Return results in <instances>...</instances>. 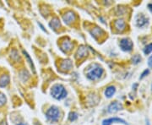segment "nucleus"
Wrapping results in <instances>:
<instances>
[{
	"label": "nucleus",
	"mask_w": 152,
	"mask_h": 125,
	"mask_svg": "<svg viewBox=\"0 0 152 125\" xmlns=\"http://www.w3.org/2000/svg\"><path fill=\"white\" fill-rule=\"evenodd\" d=\"M103 72V69L101 66L97 65V64H94L87 71V78L91 80H96L99 78H101Z\"/></svg>",
	"instance_id": "obj_1"
},
{
	"label": "nucleus",
	"mask_w": 152,
	"mask_h": 125,
	"mask_svg": "<svg viewBox=\"0 0 152 125\" xmlns=\"http://www.w3.org/2000/svg\"><path fill=\"white\" fill-rule=\"evenodd\" d=\"M51 95L57 100H61L66 97L67 96V91L65 88L62 85H55L53 86L51 90Z\"/></svg>",
	"instance_id": "obj_2"
},
{
	"label": "nucleus",
	"mask_w": 152,
	"mask_h": 125,
	"mask_svg": "<svg viewBox=\"0 0 152 125\" xmlns=\"http://www.w3.org/2000/svg\"><path fill=\"white\" fill-rule=\"evenodd\" d=\"M47 118L48 119L52 121V122H56L58 121L60 117V112L58 107H52L48 110L47 112Z\"/></svg>",
	"instance_id": "obj_3"
},
{
	"label": "nucleus",
	"mask_w": 152,
	"mask_h": 125,
	"mask_svg": "<svg viewBox=\"0 0 152 125\" xmlns=\"http://www.w3.org/2000/svg\"><path fill=\"white\" fill-rule=\"evenodd\" d=\"M119 45L121 49L124 52H131L133 49V47H134L133 42L129 38L122 39L120 41Z\"/></svg>",
	"instance_id": "obj_4"
},
{
	"label": "nucleus",
	"mask_w": 152,
	"mask_h": 125,
	"mask_svg": "<svg viewBox=\"0 0 152 125\" xmlns=\"http://www.w3.org/2000/svg\"><path fill=\"white\" fill-rule=\"evenodd\" d=\"M147 24H148V18H146L143 14H140L136 17V26L138 27H144Z\"/></svg>",
	"instance_id": "obj_5"
},
{
	"label": "nucleus",
	"mask_w": 152,
	"mask_h": 125,
	"mask_svg": "<svg viewBox=\"0 0 152 125\" xmlns=\"http://www.w3.org/2000/svg\"><path fill=\"white\" fill-rule=\"evenodd\" d=\"M63 19H64V21L65 24L69 25L72 22L75 20V15L73 11H68L67 13H65V15H64Z\"/></svg>",
	"instance_id": "obj_6"
},
{
	"label": "nucleus",
	"mask_w": 152,
	"mask_h": 125,
	"mask_svg": "<svg viewBox=\"0 0 152 125\" xmlns=\"http://www.w3.org/2000/svg\"><path fill=\"white\" fill-rule=\"evenodd\" d=\"M114 123H119V124H123L124 125H129L128 123H126L124 120L122 118H111L105 119L102 122V125H111Z\"/></svg>",
	"instance_id": "obj_7"
},
{
	"label": "nucleus",
	"mask_w": 152,
	"mask_h": 125,
	"mask_svg": "<svg viewBox=\"0 0 152 125\" xmlns=\"http://www.w3.org/2000/svg\"><path fill=\"white\" fill-rule=\"evenodd\" d=\"M122 109H123L122 104L118 102H114L108 107V112L111 113H113L118 112V111L122 110Z\"/></svg>",
	"instance_id": "obj_8"
},
{
	"label": "nucleus",
	"mask_w": 152,
	"mask_h": 125,
	"mask_svg": "<svg viewBox=\"0 0 152 125\" xmlns=\"http://www.w3.org/2000/svg\"><path fill=\"white\" fill-rule=\"evenodd\" d=\"M73 48H74V44L72 43V42L69 40H65L64 42H63V43L61 45V49L65 53L70 52Z\"/></svg>",
	"instance_id": "obj_9"
},
{
	"label": "nucleus",
	"mask_w": 152,
	"mask_h": 125,
	"mask_svg": "<svg viewBox=\"0 0 152 125\" xmlns=\"http://www.w3.org/2000/svg\"><path fill=\"white\" fill-rule=\"evenodd\" d=\"M114 26L116 28V30H118V31H124L126 27V23H125L124 20H123V19L117 20L114 22Z\"/></svg>",
	"instance_id": "obj_10"
},
{
	"label": "nucleus",
	"mask_w": 152,
	"mask_h": 125,
	"mask_svg": "<svg viewBox=\"0 0 152 125\" xmlns=\"http://www.w3.org/2000/svg\"><path fill=\"white\" fill-rule=\"evenodd\" d=\"M87 55H88V50H87L86 48L84 47V46H80L78 49V51H77V53H76L77 58L81 59L83 58L86 57Z\"/></svg>",
	"instance_id": "obj_11"
},
{
	"label": "nucleus",
	"mask_w": 152,
	"mask_h": 125,
	"mask_svg": "<svg viewBox=\"0 0 152 125\" xmlns=\"http://www.w3.org/2000/svg\"><path fill=\"white\" fill-rule=\"evenodd\" d=\"M72 62H71L69 59H67L64 60L62 64H61V65H60V68H61V69L62 70H64V71H69L71 69H72Z\"/></svg>",
	"instance_id": "obj_12"
},
{
	"label": "nucleus",
	"mask_w": 152,
	"mask_h": 125,
	"mask_svg": "<svg viewBox=\"0 0 152 125\" xmlns=\"http://www.w3.org/2000/svg\"><path fill=\"white\" fill-rule=\"evenodd\" d=\"M10 81V78L8 75H4L0 77V87L7 86Z\"/></svg>",
	"instance_id": "obj_13"
},
{
	"label": "nucleus",
	"mask_w": 152,
	"mask_h": 125,
	"mask_svg": "<svg viewBox=\"0 0 152 125\" xmlns=\"http://www.w3.org/2000/svg\"><path fill=\"white\" fill-rule=\"evenodd\" d=\"M49 26H50V27L52 28V29H53V30H58V28L60 27V20L58 18H57V17H55L53 18L51 22H50V24H49Z\"/></svg>",
	"instance_id": "obj_14"
},
{
	"label": "nucleus",
	"mask_w": 152,
	"mask_h": 125,
	"mask_svg": "<svg viewBox=\"0 0 152 125\" xmlns=\"http://www.w3.org/2000/svg\"><path fill=\"white\" fill-rule=\"evenodd\" d=\"M115 92H116V88H115V86H108L106 89V91H105V96L107 98H111L115 94Z\"/></svg>",
	"instance_id": "obj_15"
},
{
	"label": "nucleus",
	"mask_w": 152,
	"mask_h": 125,
	"mask_svg": "<svg viewBox=\"0 0 152 125\" xmlns=\"http://www.w3.org/2000/svg\"><path fill=\"white\" fill-rule=\"evenodd\" d=\"M91 32L92 37H94L95 38H96L97 37H100V36H101V34H103L104 33L103 31H102V29H100V28H98V27L94 28Z\"/></svg>",
	"instance_id": "obj_16"
},
{
	"label": "nucleus",
	"mask_w": 152,
	"mask_h": 125,
	"mask_svg": "<svg viewBox=\"0 0 152 125\" xmlns=\"http://www.w3.org/2000/svg\"><path fill=\"white\" fill-rule=\"evenodd\" d=\"M23 53L25 54V57L26 58L28 63H29V64H30V66H31V69L33 70V72H34V73H36V70H35V66H34V64H33L32 60H31V57L29 56V54H28L27 53H26L25 50H23Z\"/></svg>",
	"instance_id": "obj_17"
},
{
	"label": "nucleus",
	"mask_w": 152,
	"mask_h": 125,
	"mask_svg": "<svg viewBox=\"0 0 152 125\" xmlns=\"http://www.w3.org/2000/svg\"><path fill=\"white\" fill-rule=\"evenodd\" d=\"M152 52V43H150L147 45L146 47L144 49V53H145V54H150Z\"/></svg>",
	"instance_id": "obj_18"
},
{
	"label": "nucleus",
	"mask_w": 152,
	"mask_h": 125,
	"mask_svg": "<svg viewBox=\"0 0 152 125\" xmlns=\"http://www.w3.org/2000/svg\"><path fill=\"white\" fill-rule=\"evenodd\" d=\"M132 61H133V64H139V63L141 61V58H140V55H134V56L132 58Z\"/></svg>",
	"instance_id": "obj_19"
},
{
	"label": "nucleus",
	"mask_w": 152,
	"mask_h": 125,
	"mask_svg": "<svg viewBox=\"0 0 152 125\" xmlns=\"http://www.w3.org/2000/svg\"><path fill=\"white\" fill-rule=\"evenodd\" d=\"M6 97L3 93H0V107L4 106L6 103Z\"/></svg>",
	"instance_id": "obj_20"
},
{
	"label": "nucleus",
	"mask_w": 152,
	"mask_h": 125,
	"mask_svg": "<svg viewBox=\"0 0 152 125\" xmlns=\"http://www.w3.org/2000/svg\"><path fill=\"white\" fill-rule=\"evenodd\" d=\"M69 118L70 121H75L78 118V114L76 113H70L69 116Z\"/></svg>",
	"instance_id": "obj_21"
},
{
	"label": "nucleus",
	"mask_w": 152,
	"mask_h": 125,
	"mask_svg": "<svg viewBox=\"0 0 152 125\" xmlns=\"http://www.w3.org/2000/svg\"><path fill=\"white\" fill-rule=\"evenodd\" d=\"M149 72H150V71H149V69H145V70L144 72H143V73H142L141 76H140V79H143L144 77L146 76L147 75L149 74Z\"/></svg>",
	"instance_id": "obj_22"
},
{
	"label": "nucleus",
	"mask_w": 152,
	"mask_h": 125,
	"mask_svg": "<svg viewBox=\"0 0 152 125\" xmlns=\"http://www.w3.org/2000/svg\"><path fill=\"white\" fill-rule=\"evenodd\" d=\"M148 65L150 68H152V55L149 58V59H148Z\"/></svg>",
	"instance_id": "obj_23"
},
{
	"label": "nucleus",
	"mask_w": 152,
	"mask_h": 125,
	"mask_svg": "<svg viewBox=\"0 0 152 125\" xmlns=\"http://www.w3.org/2000/svg\"><path fill=\"white\" fill-rule=\"evenodd\" d=\"M0 125H8V124H7V122H6V121L4 120V121H2V122L0 123Z\"/></svg>",
	"instance_id": "obj_24"
},
{
	"label": "nucleus",
	"mask_w": 152,
	"mask_h": 125,
	"mask_svg": "<svg viewBox=\"0 0 152 125\" xmlns=\"http://www.w3.org/2000/svg\"><path fill=\"white\" fill-rule=\"evenodd\" d=\"M148 7H149V10L152 12V4H150L148 5Z\"/></svg>",
	"instance_id": "obj_25"
},
{
	"label": "nucleus",
	"mask_w": 152,
	"mask_h": 125,
	"mask_svg": "<svg viewBox=\"0 0 152 125\" xmlns=\"http://www.w3.org/2000/svg\"><path fill=\"white\" fill-rule=\"evenodd\" d=\"M146 125H150V124H149V121H148V120H146Z\"/></svg>",
	"instance_id": "obj_26"
},
{
	"label": "nucleus",
	"mask_w": 152,
	"mask_h": 125,
	"mask_svg": "<svg viewBox=\"0 0 152 125\" xmlns=\"http://www.w3.org/2000/svg\"><path fill=\"white\" fill-rule=\"evenodd\" d=\"M17 125H27V124H19Z\"/></svg>",
	"instance_id": "obj_27"
}]
</instances>
